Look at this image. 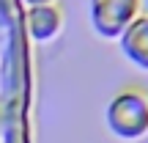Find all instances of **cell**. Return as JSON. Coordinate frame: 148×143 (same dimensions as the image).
I'll use <instances>...</instances> for the list:
<instances>
[{
	"mask_svg": "<svg viewBox=\"0 0 148 143\" xmlns=\"http://www.w3.org/2000/svg\"><path fill=\"white\" fill-rule=\"evenodd\" d=\"M107 129L118 140H140L148 135V94L140 85L121 88L104 110Z\"/></svg>",
	"mask_w": 148,
	"mask_h": 143,
	"instance_id": "1",
	"label": "cell"
},
{
	"mask_svg": "<svg viewBox=\"0 0 148 143\" xmlns=\"http://www.w3.org/2000/svg\"><path fill=\"white\" fill-rule=\"evenodd\" d=\"M90 25L101 39H121L140 17V0H90Z\"/></svg>",
	"mask_w": 148,
	"mask_h": 143,
	"instance_id": "2",
	"label": "cell"
},
{
	"mask_svg": "<svg viewBox=\"0 0 148 143\" xmlns=\"http://www.w3.org/2000/svg\"><path fill=\"white\" fill-rule=\"evenodd\" d=\"M121 53L132 61L137 69L148 72V14H140L118 39Z\"/></svg>",
	"mask_w": 148,
	"mask_h": 143,
	"instance_id": "3",
	"label": "cell"
},
{
	"mask_svg": "<svg viewBox=\"0 0 148 143\" xmlns=\"http://www.w3.org/2000/svg\"><path fill=\"white\" fill-rule=\"evenodd\" d=\"M25 19H27V30H30V36L36 39V41H49V39H55L60 33V28H63V14H60V8L55 3L30 6Z\"/></svg>",
	"mask_w": 148,
	"mask_h": 143,
	"instance_id": "4",
	"label": "cell"
},
{
	"mask_svg": "<svg viewBox=\"0 0 148 143\" xmlns=\"http://www.w3.org/2000/svg\"><path fill=\"white\" fill-rule=\"evenodd\" d=\"M27 3V8H30V6H49V3H55V0H25Z\"/></svg>",
	"mask_w": 148,
	"mask_h": 143,
	"instance_id": "5",
	"label": "cell"
},
{
	"mask_svg": "<svg viewBox=\"0 0 148 143\" xmlns=\"http://www.w3.org/2000/svg\"><path fill=\"white\" fill-rule=\"evenodd\" d=\"M143 8H145V14H148V0H143Z\"/></svg>",
	"mask_w": 148,
	"mask_h": 143,
	"instance_id": "6",
	"label": "cell"
}]
</instances>
